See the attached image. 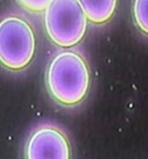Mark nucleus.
Here are the masks:
<instances>
[{
	"label": "nucleus",
	"instance_id": "1",
	"mask_svg": "<svg viewBox=\"0 0 148 159\" xmlns=\"http://www.w3.org/2000/svg\"><path fill=\"white\" fill-rule=\"evenodd\" d=\"M50 95L63 106H75L86 98L90 86V71L86 58L75 50L58 52L45 75Z\"/></svg>",
	"mask_w": 148,
	"mask_h": 159
},
{
	"label": "nucleus",
	"instance_id": "2",
	"mask_svg": "<svg viewBox=\"0 0 148 159\" xmlns=\"http://www.w3.org/2000/svg\"><path fill=\"white\" fill-rule=\"evenodd\" d=\"M36 52L34 28L26 19L8 15L0 21V64L7 70H23Z\"/></svg>",
	"mask_w": 148,
	"mask_h": 159
},
{
	"label": "nucleus",
	"instance_id": "3",
	"mask_svg": "<svg viewBox=\"0 0 148 159\" xmlns=\"http://www.w3.org/2000/svg\"><path fill=\"white\" fill-rule=\"evenodd\" d=\"M88 20L76 0H52L44 14L46 34L54 44L71 48L86 35Z\"/></svg>",
	"mask_w": 148,
	"mask_h": 159
},
{
	"label": "nucleus",
	"instance_id": "4",
	"mask_svg": "<svg viewBox=\"0 0 148 159\" xmlns=\"http://www.w3.org/2000/svg\"><path fill=\"white\" fill-rule=\"evenodd\" d=\"M68 137L53 124H42L30 134L24 149L26 159H71Z\"/></svg>",
	"mask_w": 148,
	"mask_h": 159
},
{
	"label": "nucleus",
	"instance_id": "5",
	"mask_svg": "<svg viewBox=\"0 0 148 159\" xmlns=\"http://www.w3.org/2000/svg\"><path fill=\"white\" fill-rule=\"evenodd\" d=\"M87 20L96 25L109 21L116 11L117 1L115 0H82L79 1Z\"/></svg>",
	"mask_w": 148,
	"mask_h": 159
},
{
	"label": "nucleus",
	"instance_id": "6",
	"mask_svg": "<svg viewBox=\"0 0 148 159\" xmlns=\"http://www.w3.org/2000/svg\"><path fill=\"white\" fill-rule=\"evenodd\" d=\"M133 18L135 25L148 35V0H137L133 4Z\"/></svg>",
	"mask_w": 148,
	"mask_h": 159
},
{
	"label": "nucleus",
	"instance_id": "7",
	"mask_svg": "<svg viewBox=\"0 0 148 159\" xmlns=\"http://www.w3.org/2000/svg\"><path fill=\"white\" fill-rule=\"evenodd\" d=\"M51 1H45V0H28V1H19V4L24 6V8L33 11V12H42L46 11Z\"/></svg>",
	"mask_w": 148,
	"mask_h": 159
}]
</instances>
